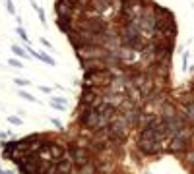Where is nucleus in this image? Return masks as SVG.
Segmentation results:
<instances>
[{
	"mask_svg": "<svg viewBox=\"0 0 194 174\" xmlns=\"http://www.w3.org/2000/svg\"><path fill=\"white\" fill-rule=\"evenodd\" d=\"M6 8H8V12H10L12 16L16 14V10H14V4H12V0H6Z\"/></svg>",
	"mask_w": 194,
	"mask_h": 174,
	"instance_id": "obj_7",
	"label": "nucleus"
},
{
	"mask_svg": "<svg viewBox=\"0 0 194 174\" xmlns=\"http://www.w3.org/2000/svg\"><path fill=\"white\" fill-rule=\"evenodd\" d=\"M31 6L37 10V16H39V19H41V23H45V12H43V8L35 2V0H31Z\"/></svg>",
	"mask_w": 194,
	"mask_h": 174,
	"instance_id": "obj_1",
	"label": "nucleus"
},
{
	"mask_svg": "<svg viewBox=\"0 0 194 174\" xmlns=\"http://www.w3.org/2000/svg\"><path fill=\"white\" fill-rule=\"evenodd\" d=\"M19 97H23V99H27V101H31V103H37V99L33 95H29V93H25V91H19Z\"/></svg>",
	"mask_w": 194,
	"mask_h": 174,
	"instance_id": "obj_5",
	"label": "nucleus"
},
{
	"mask_svg": "<svg viewBox=\"0 0 194 174\" xmlns=\"http://www.w3.org/2000/svg\"><path fill=\"white\" fill-rule=\"evenodd\" d=\"M39 60H43V62H47L49 66H55L56 62H55V58H51V56L47 54V52H39Z\"/></svg>",
	"mask_w": 194,
	"mask_h": 174,
	"instance_id": "obj_2",
	"label": "nucleus"
},
{
	"mask_svg": "<svg viewBox=\"0 0 194 174\" xmlns=\"http://www.w3.org/2000/svg\"><path fill=\"white\" fill-rule=\"evenodd\" d=\"M16 33H18V35H19V37H22V41H25V43H29V39H27V35H25V31H23V29H22V27H18V29H16Z\"/></svg>",
	"mask_w": 194,
	"mask_h": 174,
	"instance_id": "obj_6",
	"label": "nucleus"
},
{
	"mask_svg": "<svg viewBox=\"0 0 194 174\" xmlns=\"http://www.w3.org/2000/svg\"><path fill=\"white\" fill-rule=\"evenodd\" d=\"M39 89H41L43 93H51V87H47V85H41V87H39Z\"/></svg>",
	"mask_w": 194,
	"mask_h": 174,
	"instance_id": "obj_11",
	"label": "nucleus"
},
{
	"mask_svg": "<svg viewBox=\"0 0 194 174\" xmlns=\"http://www.w3.org/2000/svg\"><path fill=\"white\" fill-rule=\"evenodd\" d=\"M51 106H52V108H64V99H52V101H51Z\"/></svg>",
	"mask_w": 194,
	"mask_h": 174,
	"instance_id": "obj_4",
	"label": "nucleus"
},
{
	"mask_svg": "<svg viewBox=\"0 0 194 174\" xmlns=\"http://www.w3.org/2000/svg\"><path fill=\"white\" fill-rule=\"evenodd\" d=\"M10 122H12V124H19V118H16V116H12V118H10Z\"/></svg>",
	"mask_w": 194,
	"mask_h": 174,
	"instance_id": "obj_12",
	"label": "nucleus"
},
{
	"mask_svg": "<svg viewBox=\"0 0 194 174\" xmlns=\"http://www.w3.org/2000/svg\"><path fill=\"white\" fill-rule=\"evenodd\" d=\"M16 85H29L27 79H16Z\"/></svg>",
	"mask_w": 194,
	"mask_h": 174,
	"instance_id": "obj_9",
	"label": "nucleus"
},
{
	"mask_svg": "<svg viewBox=\"0 0 194 174\" xmlns=\"http://www.w3.org/2000/svg\"><path fill=\"white\" fill-rule=\"evenodd\" d=\"M12 52H14L16 56H22V58H29V56H27V52L23 51L22 46H16V45H12Z\"/></svg>",
	"mask_w": 194,
	"mask_h": 174,
	"instance_id": "obj_3",
	"label": "nucleus"
},
{
	"mask_svg": "<svg viewBox=\"0 0 194 174\" xmlns=\"http://www.w3.org/2000/svg\"><path fill=\"white\" fill-rule=\"evenodd\" d=\"M41 43H43V46H47V48H49V51L52 48V45H51L49 41H47V39H41Z\"/></svg>",
	"mask_w": 194,
	"mask_h": 174,
	"instance_id": "obj_10",
	"label": "nucleus"
},
{
	"mask_svg": "<svg viewBox=\"0 0 194 174\" xmlns=\"http://www.w3.org/2000/svg\"><path fill=\"white\" fill-rule=\"evenodd\" d=\"M10 64L16 66V68H22V62H19V60H16V58H10Z\"/></svg>",
	"mask_w": 194,
	"mask_h": 174,
	"instance_id": "obj_8",
	"label": "nucleus"
}]
</instances>
